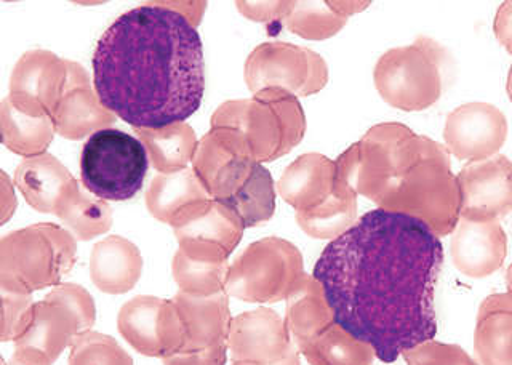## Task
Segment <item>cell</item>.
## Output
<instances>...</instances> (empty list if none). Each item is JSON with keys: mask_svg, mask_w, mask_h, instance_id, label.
Here are the masks:
<instances>
[{"mask_svg": "<svg viewBox=\"0 0 512 365\" xmlns=\"http://www.w3.org/2000/svg\"><path fill=\"white\" fill-rule=\"evenodd\" d=\"M444 247L418 218L376 209L320 253L312 276L335 322L391 364L434 340Z\"/></svg>", "mask_w": 512, "mask_h": 365, "instance_id": "obj_1", "label": "cell"}, {"mask_svg": "<svg viewBox=\"0 0 512 365\" xmlns=\"http://www.w3.org/2000/svg\"><path fill=\"white\" fill-rule=\"evenodd\" d=\"M93 89L133 129L186 121L202 105L204 47L196 26L162 2L120 15L93 52Z\"/></svg>", "mask_w": 512, "mask_h": 365, "instance_id": "obj_2", "label": "cell"}, {"mask_svg": "<svg viewBox=\"0 0 512 365\" xmlns=\"http://www.w3.org/2000/svg\"><path fill=\"white\" fill-rule=\"evenodd\" d=\"M370 201L418 218L436 236L452 234L461 220V194L445 145L386 122L383 167Z\"/></svg>", "mask_w": 512, "mask_h": 365, "instance_id": "obj_3", "label": "cell"}, {"mask_svg": "<svg viewBox=\"0 0 512 365\" xmlns=\"http://www.w3.org/2000/svg\"><path fill=\"white\" fill-rule=\"evenodd\" d=\"M212 127L236 130L258 164L277 161L300 145L306 116L300 100L280 89H264L247 100L226 101L212 116Z\"/></svg>", "mask_w": 512, "mask_h": 365, "instance_id": "obj_4", "label": "cell"}, {"mask_svg": "<svg viewBox=\"0 0 512 365\" xmlns=\"http://www.w3.org/2000/svg\"><path fill=\"white\" fill-rule=\"evenodd\" d=\"M76 237L63 226L39 223L0 241V289L32 295L60 285L76 263Z\"/></svg>", "mask_w": 512, "mask_h": 365, "instance_id": "obj_5", "label": "cell"}, {"mask_svg": "<svg viewBox=\"0 0 512 365\" xmlns=\"http://www.w3.org/2000/svg\"><path fill=\"white\" fill-rule=\"evenodd\" d=\"M447 52L431 37L388 50L376 61L373 82L389 106L405 113L424 111L436 105L444 90Z\"/></svg>", "mask_w": 512, "mask_h": 365, "instance_id": "obj_6", "label": "cell"}, {"mask_svg": "<svg viewBox=\"0 0 512 365\" xmlns=\"http://www.w3.org/2000/svg\"><path fill=\"white\" fill-rule=\"evenodd\" d=\"M96 306L92 295L77 284L56 285L36 301L31 321L15 341V356L37 365H53L80 333L92 330Z\"/></svg>", "mask_w": 512, "mask_h": 365, "instance_id": "obj_7", "label": "cell"}, {"mask_svg": "<svg viewBox=\"0 0 512 365\" xmlns=\"http://www.w3.org/2000/svg\"><path fill=\"white\" fill-rule=\"evenodd\" d=\"M149 156L138 138L122 130L93 133L80 154V180L101 201H130L143 188Z\"/></svg>", "mask_w": 512, "mask_h": 365, "instance_id": "obj_8", "label": "cell"}, {"mask_svg": "<svg viewBox=\"0 0 512 365\" xmlns=\"http://www.w3.org/2000/svg\"><path fill=\"white\" fill-rule=\"evenodd\" d=\"M303 276L300 250L280 237H266L229 266L226 293L247 303H277L287 300Z\"/></svg>", "mask_w": 512, "mask_h": 365, "instance_id": "obj_9", "label": "cell"}, {"mask_svg": "<svg viewBox=\"0 0 512 365\" xmlns=\"http://www.w3.org/2000/svg\"><path fill=\"white\" fill-rule=\"evenodd\" d=\"M245 84L252 93L280 89L311 97L328 84V66L319 53L287 42H264L245 61Z\"/></svg>", "mask_w": 512, "mask_h": 365, "instance_id": "obj_10", "label": "cell"}, {"mask_svg": "<svg viewBox=\"0 0 512 365\" xmlns=\"http://www.w3.org/2000/svg\"><path fill=\"white\" fill-rule=\"evenodd\" d=\"M229 351L232 365H300V349L285 319L268 308L232 319Z\"/></svg>", "mask_w": 512, "mask_h": 365, "instance_id": "obj_11", "label": "cell"}, {"mask_svg": "<svg viewBox=\"0 0 512 365\" xmlns=\"http://www.w3.org/2000/svg\"><path fill=\"white\" fill-rule=\"evenodd\" d=\"M178 250L192 260L226 263L244 236V223L229 207L208 199L172 226Z\"/></svg>", "mask_w": 512, "mask_h": 365, "instance_id": "obj_12", "label": "cell"}, {"mask_svg": "<svg viewBox=\"0 0 512 365\" xmlns=\"http://www.w3.org/2000/svg\"><path fill=\"white\" fill-rule=\"evenodd\" d=\"M68 81L69 60L48 50H29L16 61L7 98L26 116L52 117L68 90Z\"/></svg>", "mask_w": 512, "mask_h": 365, "instance_id": "obj_13", "label": "cell"}, {"mask_svg": "<svg viewBox=\"0 0 512 365\" xmlns=\"http://www.w3.org/2000/svg\"><path fill=\"white\" fill-rule=\"evenodd\" d=\"M508 132V119L500 108L474 101L448 114L444 145L458 161H484L500 153Z\"/></svg>", "mask_w": 512, "mask_h": 365, "instance_id": "obj_14", "label": "cell"}, {"mask_svg": "<svg viewBox=\"0 0 512 365\" xmlns=\"http://www.w3.org/2000/svg\"><path fill=\"white\" fill-rule=\"evenodd\" d=\"M458 177L461 218L500 220L512 210V161L503 154L468 162Z\"/></svg>", "mask_w": 512, "mask_h": 365, "instance_id": "obj_15", "label": "cell"}, {"mask_svg": "<svg viewBox=\"0 0 512 365\" xmlns=\"http://www.w3.org/2000/svg\"><path fill=\"white\" fill-rule=\"evenodd\" d=\"M173 301L180 309L184 329L183 348L173 356L229 351L232 317L228 293L221 292L213 297H191L178 292Z\"/></svg>", "mask_w": 512, "mask_h": 365, "instance_id": "obj_16", "label": "cell"}, {"mask_svg": "<svg viewBox=\"0 0 512 365\" xmlns=\"http://www.w3.org/2000/svg\"><path fill=\"white\" fill-rule=\"evenodd\" d=\"M453 265L464 276L484 279L503 266L508 237L500 220L472 221L461 218L450 242Z\"/></svg>", "mask_w": 512, "mask_h": 365, "instance_id": "obj_17", "label": "cell"}, {"mask_svg": "<svg viewBox=\"0 0 512 365\" xmlns=\"http://www.w3.org/2000/svg\"><path fill=\"white\" fill-rule=\"evenodd\" d=\"M335 180V161L324 154L308 153L288 165L277 183V191L296 212H309L332 197Z\"/></svg>", "mask_w": 512, "mask_h": 365, "instance_id": "obj_18", "label": "cell"}, {"mask_svg": "<svg viewBox=\"0 0 512 365\" xmlns=\"http://www.w3.org/2000/svg\"><path fill=\"white\" fill-rule=\"evenodd\" d=\"M143 257L133 242L125 237L109 236L93 247L90 276L96 289L109 295H122L140 281Z\"/></svg>", "mask_w": 512, "mask_h": 365, "instance_id": "obj_19", "label": "cell"}, {"mask_svg": "<svg viewBox=\"0 0 512 365\" xmlns=\"http://www.w3.org/2000/svg\"><path fill=\"white\" fill-rule=\"evenodd\" d=\"M474 357L477 365H512L511 293H493L480 303Z\"/></svg>", "mask_w": 512, "mask_h": 365, "instance_id": "obj_20", "label": "cell"}, {"mask_svg": "<svg viewBox=\"0 0 512 365\" xmlns=\"http://www.w3.org/2000/svg\"><path fill=\"white\" fill-rule=\"evenodd\" d=\"M74 180L71 172L47 153L24 159L15 172V185L32 209L53 215Z\"/></svg>", "mask_w": 512, "mask_h": 365, "instance_id": "obj_21", "label": "cell"}, {"mask_svg": "<svg viewBox=\"0 0 512 365\" xmlns=\"http://www.w3.org/2000/svg\"><path fill=\"white\" fill-rule=\"evenodd\" d=\"M207 189L192 169L159 173L146 191V205L151 217L173 226L196 205L208 201Z\"/></svg>", "mask_w": 512, "mask_h": 365, "instance_id": "obj_22", "label": "cell"}, {"mask_svg": "<svg viewBox=\"0 0 512 365\" xmlns=\"http://www.w3.org/2000/svg\"><path fill=\"white\" fill-rule=\"evenodd\" d=\"M56 135L66 140L92 137L116 122V116L101 103L92 85H77L66 90L52 116Z\"/></svg>", "mask_w": 512, "mask_h": 365, "instance_id": "obj_23", "label": "cell"}, {"mask_svg": "<svg viewBox=\"0 0 512 365\" xmlns=\"http://www.w3.org/2000/svg\"><path fill=\"white\" fill-rule=\"evenodd\" d=\"M285 324L298 348L335 324L332 308L316 277L304 274L288 295Z\"/></svg>", "mask_w": 512, "mask_h": 365, "instance_id": "obj_24", "label": "cell"}, {"mask_svg": "<svg viewBox=\"0 0 512 365\" xmlns=\"http://www.w3.org/2000/svg\"><path fill=\"white\" fill-rule=\"evenodd\" d=\"M148 151L152 167L159 173H176L188 169L196 156V132L186 122L162 129H133Z\"/></svg>", "mask_w": 512, "mask_h": 365, "instance_id": "obj_25", "label": "cell"}, {"mask_svg": "<svg viewBox=\"0 0 512 365\" xmlns=\"http://www.w3.org/2000/svg\"><path fill=\"white\" fill-rule=\"evenodd\" d=\"M55 215L60 218L64 228L80 241L103 236L111 229L114 221L108 202L90 196L84 185H80L77 180L69 186Z\"/></svg>", "mask_w": 512, "mask_h": 365, "instance_id": "obj_26", "label": "cell"}, {"mask_svg": "<svg viewBox=\"0 0 512 365\" xmlns=\"http://www.w3.org/2000/svg\"><path fill=\"white\" fill-rule=\"evenodd\" d=\"M0 133L2 145L8 151L28 159L45 154L48 146L52 145L56 130L52 117L26 116L5 98L0 106Z\"/></svg>", "mask_w": 512, "mask_h": 365, "instance_id": "obj_27", "label": "cell"}, {"mask_svg": "<svg viewBox=\"0 0 512 365\" xmlns=\"http://www.w3.org/2000/svg\"><path fill=\"white\" fill-rule=\"evenodd\" d=\"M164 300L157 297H135L120 308L117 327L128 345L149 357H162L160 314Z\"/></svg>", "mask_w": 512, "mask_h": 365, "instance_id": "obj_28", "label": "cell"}, {"mask_svg": "<svg viewBox=\"0 0 512 365\" xmlns=\"http://www.w3.org/2000/svg\"><path fill=\"white\" fill-rule=\"evenodd\" d=\"M298 349L311 365H372L375 357L372 346L336 322Z\"/></svg>", "mask_w": 512, "mask_h": 365, "instance_id": "obj_29", "label": "cell"}, {"mask_svg": "<svg viewBox=\"0 0 512 365\" xmlns=\"http://www.w3.org/2000/svg\"><path fill=\"white\" fill-rule=\"evenodd\" d=\"M304 233L314 239H336L357 221V194L335 183L332 197L309 212H296Z\"/></svg>", "mask_w": 512, "mask_h": 365, "instance_id": "obj_30", "label": "cell"}, {"mask_svg": "<svg viewBox=\"0 0 512 365\" xmlns=\"http://www.w3.org/2000/svg\"><path fill=\"white\" fill-rule=\"evenodd\" d=\"M224 205L236 213L245 228H255L271 220L276 212V186L269 170L263 164H256L247 183Z\"/></svg>", "mask_w": 512, "mask_h": 365, "instance_id": "obj_31", "label": "cell"}, {"mask_svg": "<svg viewBox=\"0 0 512 365\" xmlns=\"http://www.w3.org/2000/svg\"><path fill=\"white\" fill-rule=\"evenodd\" d=\"M173 279L178 292L191 297H213L226 292L229 265L226 263H207L192 260L181 250H176L172 263Z\"/></svg>", "mask_w": 512, "mask_h": 365, "instance_id": "obj_32", "label": "cell"}, {"mask_svg": "<svg viewBox=\"0 0 512 365\" xmlns=\"http://www.w3.org/2000/svg\"><path fill=\"white\" fill-rule=\"evenodd\" d=\"M284 23L295 36L308 41H325L340 33L348 18L336 12L332 2H293L292 12Z\"/></svg>", "mask_w": 512, "mask_h": 365, "instance_id": "obj_33", "label": "cell"}, {"mask_svg": "<svg viewBox=\"0 0 512 365\" xmlns=\"http://www.w3.org/2000/svg\"><path fill=\"white\" fill-rule=\"evenodd\" d=\"M69 365H133V359L114 338L88 330L72 343Z\"/></svg>", "mask_w": 512, "mask_h": 365, "instance_id": "obj_34", "label": "cell"}, {"mask_svg": "<svg viewBox=\"0 0 512 365\" xmlns=\"http://www.w3.org/2000/svg\"><path fill=\"white\" fill-rule=\"evenodd\" d=\"M408 365H477L463 348L445 345L439 341H426L404 353Z\"/></svg>", "mask_w": 512, "mask_h": 365, "instance_id": "obj_35", "label": "cell"}, {"mask_svg": "<svg viewBox=\"0 0 512 365\" xmlns=\"http://www.w3.org/2000/svg\"><path fill=\"white\" fill-rule=\"evenodd\" d=\"M34 303L32 295L2 290V341H16L23 335L31 321Z\"/></svg>", "mask_w": 512, "mask_h": 365, "instance_id": "obj_36", "label": "cell"}, {"mask_svg": "<svg viewBox=\"0 0 512 365\" xmlns=\"http://www.w3.org/2000/svg\"><path fill=\"white\" fill-rule=\"evenodd\" d=\"M237 10L247 20L256 23L285 21L293 9V2H237Z\"/></svg>", "mask_w": 512, "mask_h": 365, "instance_id": "obj_37", "label": "cell"}, {"mask_svg": "<svg viewBox=\"0 0 512 365\" xmlns=\"http://www.w3.org/2000/svg\"><path fill=\"white\" fill-rule=\"evenodd\" d=\"M493 33L506 52L512 55V0L503 2L496 10Z\"/></svg>", "mask_w": 512, "mask_h": 365, "instance_id": "obj_38", "label": "cell"}, {"mask_svg": "<svg viewBox=\"0 0 512 365\" xmlns=\"http://www.w3.org/2000/svg\"><path fill=\"white\" fill-rule=\"evenodd\" d=\"M168 9L175 10V12L181 13L184 18H188L192 25H199L204 15L207 4L205 2H162Z\"/></svg>", "mask_w": 512, "mask_h": 365, "instance_id": "obj_39", "label": "cell"}, {"mask_svg": "<svg viewBox=\"0 0 512 365\" xmlns=\"http://www.w3.org/2000/svg\"><path fill=\"white\" fill-rule=\"evenodd\" d=\"M2 181H4V185H2L4 186V188H2V194H4V202H2V207H4V217H2V223H5V221L15 213L16 197L15 193H13L12 186H10V180H8L5 173H2Z\"/></svg>", "mask_w": 512, "mask_h": 365, "instance_id": "obj_40", "label": "cell"}, {"mask_svg": "<svg viewBox=\"0 0 512 365\" xmlns=\"http://www.w3.org/2000/svg\"><path fill=\"white\" fill-rule=\"evenodd\" d=\"M4 365H37L34 364V362L24 361V359H21V357L15 356L13 354L12 359L10 361L5 362Z\"/></svg>", "mask_w": 512, "mask_h": 365, "instance_id": "obj_41", "label": "cell"}, {"mask_svg": "<svg viewBox=\"0 0 512 365\" xmlns=\"http://www.w3.org/2000/svg\"><path fill=\"white\" fill-rule=\"evenodd\" d=\"M506 92H508L509 100L512 103V65L511 69H509L508 82H506Z\"/></svg>", "mask_w": 512, "mask_h": 365, "instance_id": "obj_42", "label": "cell"}, {"mask_svg": "<svg viewBox=\"0 0 512 365\" xmlns=\"http://www.w3.org/2000/svg\"><path fill=\"white\" fill-rule=\"evenodd\" d=\"M506 285H508L509 293L512 295V263L509 265L508 273H506Z\"/></svg>", "mask_w": 512, "mask_h": 365, "instance_id": "obj_43", "label": "cell"}]
</instances>
